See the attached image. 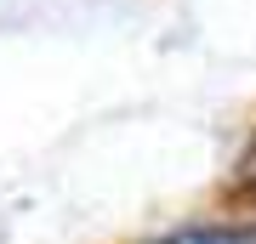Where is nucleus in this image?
<instances>
[{"instance_id":"nucleus-2","label":"nucleus","mask_w":256,"mask_h":244,"mask_svg":"<svg viewBox=\"0 0 256 244\" xmlns=\"http://www.w3.org/2000/svg\"><path fill=\"white\" fill-rule=\"evenodd\" d=\"M245 182H250V193H256V159H250V171H245Z\"/></svg>"},{"instance_id":"nucleus-1","label":"nucleus","mask_w":256,"mask_h":244,"mask_svg":"<svg viewBox=\"0 0 256 244\" xmlns=\"http://www.w3.org/2000/svg\"><path fill=\"white\" fill-rule=\"evenodd\" d=\"M148 244H256V216H216V222H182Z\"/></svg>"}]
</instances>
